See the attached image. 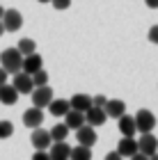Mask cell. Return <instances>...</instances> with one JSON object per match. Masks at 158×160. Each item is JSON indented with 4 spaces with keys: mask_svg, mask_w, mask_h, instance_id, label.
<instances>
[{
    "mask_svg": "<svg viewBox=\"0 0 158 160\" xmlns=\"http://www.w3.org/2000/svg\"><path fill=\"white\" fill-rule=\"evenodd\" d=\"M0 67L9 76L21 73V71H23V55L18 53V48H5L3 53H0Z\"/></svg>",
    "mask_w": 158,
    "mask_h": 160,
    "instance_id": "cell-1",
    "label": "cell"
},
{
    "mask_svg": "<svg viewBox=\"0 0 158 160\" xmlns=\"http://www.w3.org/2000/svg\"><path fill=\"white\" fill-rule=\"evenodd\" d=\"M133 119H135V128H138L140 135L151 133V130L156 128V117H154V112H149V110H140Z\"/></svg>",
    "mask_w": 158,
    "mask_h": 160,
    "instance_id": "cell-2",
    "label": "cell"
},
{
    "mask_svg": "<svg viewBox=\"0 0 158 160\" xmlns=\"http://www.w3.org/2000/svg\"><path fill=\"white\" fill-rule=\"evenodd\" d=\"M32 108H39V110H44V108L51 105V101H53V89L51 87H34L32 89Z\"/></svg>",
    "mask_w": 158,
    "mask_h": 160,
    "instance_id": "cell-3",
    "label": "cell"
},
{
    "mask_svg": "<svg viewBox=\"0 0 158 160\" xmlns=\"http://www.w3.org/2000/svg\"><path fill=\"white\" fill-rule=\"evenodd\" d=\"M3 25H5V32H18L21 25H23V14L18 9H5Z\"/></svg>",
    "mask_w": 158,
    "mask_h": 160,
    "instance_id": "cell-4",
    "label": "cell"
},
{
    "mask_svg": "<svg viewBox=\"0 0 158 160\" xmlns=\"http://www.w3.org/2000/svg\"><path fill=\"white\" fill-rule=\"evenodd\" d=\"M30 142H32V147L37 149V151H46V149H51V130H44V128H34L32 130V135H30Z\"/></svg>",
    "mask_w": 158,
    "mask_h": 160,
    "instance_id": "cell-5",
    "label": "cell"
},
{
    "mask_svg": "<svg viewBox=\"0 0 158 160\" xmlns=\"http://www.w3.org/2000/svg\"><path fill=\"white\" fill-rule=\"evenodd\" d=\"M138 151H140V153H145V156L158 153V140H156V135H154V133L140 135V140H138Z\"/></svg>",
    "mask_w": 158,
    "mask_h": 160,
    "instance_id": "cell-6",
    "label": "cell"
},
{
    "mask_svg": "<svg viewBox=\"0 0 158 160\" xmlns=\"http://www.w3.org/2000/svg\"><path fill=\"white\" fill-rule=\"evenodd\" d=\"M76 137H78V144H80V147H87V149H92L96 144V130L92 128V126H87V123H85V126H80L76 130Z\"/></svg>",
    "mask_w": 158,
    "mask_h": 160,
    "instance_id": "cell-7",
    "label": "cell"
},
{
    "mask_svg": "<svg viewBox=\"0 0 158 160\" xmlns=\"http://www.w3.org/2000/svg\"><path fill=\"white\" fill-rule=\"evenodd\" d=\"M12 87L16 89L18 94H32V89H34V85H32V76H28V73H14V82H12Z\"/></svg>",
    "mask_w": 158,
    "mask_h": 160,
    "instance_id": "cell-8",
    "label": "cell"
},
{
    "mask_svg": "<svg viewBox=\"0 0 158 160\" xmlns=\"http://www.w3.org/2000/svg\"><path fill=\"white\" fill-rule=\"evenodd\" d=\"M23 123L28 128H41V123H44V112L39 110V108H28L23 112Z\"/></svg>",
    "mask_w": 158,
    "mask_h": 160,
    "instance_id": "cell-9",
    "label": "cell"
},
{
    "mask_svg": "<svg viewBox=\"0 0 158 160\" xmlns=\"http://www.w3.org/2000/svg\"><path fill=\"white\" fill-rule=\"evenodd\" d=\"M41 69H44V57H41V55L32 53V55L23 57V73L34 76V73H37V71H41Z\"/></svg>",
    "mask_w": 158,
    "mask_h": 160,
    "instance_id": "cell-10",
    "label": "cell"
},
{
    "mask_svg": "<svg viewBox=\"0 0 158 160\" xmlns=\"http://www.w3.org/2000/svg\"><path fill=\"white\" fill-rule=\"evenodd\" d=\"M105 114H108V117H112V119L124 117V114H126V103H124L121 98H108V103H105Z\"/></svg>",
    "mask_w": 158,
    "mask_h": 160,
    "instance_id": "cell-11",
    "label": "cell"
},
{
    "mask_svg": "<svg viewBox=\"0 0 158 160\" xmlns=\"http://www.w3.org/2000/svg\"><path fill=\"white\" fill-rule=\"evenodd\" d=\"M117 153L121 158H131L138 153V140H133V137H121L119 144H117Z\"/></svg>",
    "mask_w": 158,
    "mask_h": 160,
    "instance_id": "cell-12",
    "label": "cell"
},
{
    "mask_svg": "<svg viewBox=\"0 0 158 160\" xmlns=\"http://www.w3.org/2000/svg\"><path fill=\"white\" fill-rule=\"evenodd\" d=\"M105 110H101V108H89L87 112H85V123L92 128H96V126H101V123H105Z\"/></svg>",
    "mask_w": 158,
    "mask_h": 160,
    "instance_id": "cell-13",
    "label": "cell"
},
{
    "mask_svg": "<svg viewBox=\"0 0 158 160\" xmlns=\"http://www.w3.org/2000/svg\"><path fill=\"white\" fill-rule=\"evenodd\" d=\"M69 105H71V110L85 114V112L92 108V96H87V94H76V96H71Z\"/></svg>",
    "mask_w": 158,
    "mask_h": 160,
    "instance_id": "cell-14",
    "label": "cell"
},
{
    "mask_svg": "<svg viewBox=\"0 0 158 160\" xmlns=\"http://www.w3.org/2000/svg\"><path fill=\"white\" fill-rule=\"evenodd\" d=\"M51 160H69L71 156V147L67 142H53L51 144Z\"/></svg>",
    "mask_w": 158,
    "mask_h": 160,
    "instance_id": "cell-15",
    "label": "cell"
},
{
    "mask_svg": "<svg viewBox=\"0 0 158 160\" xmlns=\"http://www.w3.org/2000/svg\"><path fill=\"white\" fill-rule=\"evenodd\" d=\"M64 126L69 130H78L80 126H85V114L83 112H76V110H69L64 114Z\"/></svg>",
    "mask_w": 158,
    "mask_h": 160,
    "instance_id": "cell-16",
    "label": "cell"
},
{
    "mask_svg": "<svg viewBox=\"0 0 158 160\" xmlns=\"http://www.w3.org/2000/svg\"><path fill=\"white\" fill-rule=\"evenodd\" d=\"M117 123H119L121 137H133L135 133H138V128H135V119L131 117V114H124V117H119Z\"/></svg>",
    "mask_w": 158,
    "mask_h": 160,
    "instance_id": "cell-17",
    "label": "cell"
},
{
    "mask_svg": "<svg viewBox=\"0 0 158 160\" xmlns=\"http://www.w3.org/2000/svg\"><path fill=\"white\" fill-rule=\"evenodd\" d=\"M18 96H21V94L14 89L9 82L0 87V103H3V105H14V103L18 101Z\"/></svg>",
    "mask_w": 158,
    "mask_h": 160,
    "instance_id": "cell-18",
    "label": "cell"
},
{
    "mask_svg": "<svg viewBox=\"0 0 158 160\" xmlns=\"http://www.w3.org/2000/svg\"><path fill=\"white\" fill-rule=\"evenodd\" d=\"M48 110H51V114H55V117H64V114L71 110V105H69L67 98H53L51 105H48Z\"/></svg>",
    "mask_w": 158,
    "mask_h": 160,
    "instance_id": "cell-19",
    "label": "cell"
},
{
    "mask_svg": "<svg viewBox=\"0 0 158 160\" xmlns=\"http://www.w3.org/2000/svg\"><path fill=\"white\" fill-rule=\"evenodd\" d=\"M67 137H69V128L64 123H55L51 128V140L53 142H67Z\"/></svg>",
    "mask_w": 158,
    "mask_h": 160,
    "instance_id": "cell-20",
    "label": "cell"
},
{
    "mask_svg": "<svg viewBox=\"0 0 158 160\" xmlns=\"http://www.w3.org/2000/svg\"><path fill=\"white\" fill-rule=\"evenodd\" d=\"M69 160H92V149H87V147H71V156H69Z\"/></svg>",
    "mask_w": 158,
    "mask_h": 160,
    "instance_id": "cell-21",
    "label": "cell"
},
{
    "mask_svg": "<svg viewBox=\"0 0 158 160\" xmlns=\"http://www.w3.org/2000/svg\"><path fill=\"white\" fill-rule=\"evenodd\" d=\"M16 48H18V53L23 55V57H28V55H32V53H37V43H34L32 39H21Z\"/></svg>",
    "mask_w": 158,
    "mask_h": 160,
    "instance_id": "cell-22",
    "label": "cell"
},
{
    "mask_svg": "<svg viewBox=\"0 0 158 160\" xmlns=\"http://www.w3.org/2000/svg\"><path fill=\"white\" fill-rule=\"evenodd\" d=\"M32 85H34V87H46V85H48V73H46L44 69L37 71V73L32 76Z\"/></svg>",
    "mask_w": 158,
    "mask_h": 160,
    "instance_id": "cell-23",
    "label": "cell"
},
{
    "mask_svg": "<svg viewBox=\"0 0 158 160\" xmlns=\"http://www.w3.org/2000/svg\"><path fill=\"white\" fill-rule=\"evenodd\" d=\"M14 133V123L12 121H0V140H7V137H12Z\"/></svg>",
    "mask_w": 158,
    "mask_h": 160,
    "instance_id": "cell-24",
    "label": "cell"
},
{
    "mask_svg": "<svg viewBox=\"0 0 158 160\" xmlns=\"http://www.w3.org/2000/svg\"><path fill=\"white\" fill-rule=\"evenodd\" d=\"M51 5L55 7L57 12H64V9H69V7H71V0H51Z\"/></svg>",
    "mask_w": 158,
    "mask_h": 160,
    "instance_id": "cell-25",
    "label": "cell"
},
{
    "mask_svg": "<svg viewBox=\"0 0 158 160\" xmlns=\"http://www.w3.org/2000/svg\"><path fill=\"white\" fill-rule=\"evenodd\" d=\"M105 103H108V98L103 96V94H99V96L92 98V108H101V110H105Z\"/></svg>",
    "mask_w": 158,
    "mask_h": 160,
    "instance_id": "cell-26",
    "label": "cell"
},
{
    "mask_svg": "<svg viewBox=\"0 0 158 160\" xmlns=\"http://www.w3.org/2000/svg\"><path fill=\"white\" fill-rule=\"evenodd\" d=\"M149 41L158 46V25H151V28H149Z\"/></svg>",
    "mask_w": 158,
    "mask_h": 160,
    "instance_id": "cell-27",
    "label": "cell"
},
{
    "mask_svg": "<svg viewBox=\"0 0 158 160\" xmlns=\"http://www.w3.org/2000/svg\"><path fill=\"white\" fill-rule=\"evenodd\" d=\"M32 160H51V156H48V151H37L32 156Z\"/></svg>",
    "mask_w": 158,
    "mask_h": 160,
    "instance_id": "cell-28",
    "label": "cell"
},
{
    "mask_svg": "<svg viewBox=\"0 0 158 160\" xmlns=\"http://www.w3.org/2000/svg\"><path fill=\"white\" fill-rule=\"evenodd\" d=\"M103 160H124V158H121L117 151H110V153H105V158H103Z\"/></svg>",
    "mask_w": 158,
    "mask_h": 160,
    "instance_id": "cell-29",
    "label": "cell"
},
{
    "mask_svg": "<svg viewBox=\"0 0 158 160\" xmlns=\"http://www.w3.org/2000/svg\"><path fill=\"white\" fill-rule=\"evenodd\" d=\"M7 78H9V73H7V71H5L3 67H0V87L7 85Z\"/></svg>",
    "mask_w": 158,
    "mask_h": 160,
    "instance_id": "cell-30",
    "label": "cell"
},
{
    "mask_svg": "<svg viewBox=\"0 0 158 160\" xmlns=\"http://www.w3.org/2000/svg\"><path fill=\"white\" fill-rule=\"evenodd\" d=\"M149 9H158V0H145Z\"/></svg>",
    "mask_w": 158,
    "mask_h": 160,
    "instance_id": "cell-31",
    "label": "cell"
},
{
    "mask_svg": "<svg viewBox=\"0 0 158 160\" xmlns=\"http://www.w3.org/2000/svg\"><path fill=\"white\" fill-rule=\"evenodd\" d=\"M131 160H149V156H145V153H140V151H138L135 156H131Z\"/></svg>",
    "mask_w": 158,
    "mask_h": 160,
    "instance_id": "cell-32",
    "label": "cell"
},
{
    "mask_svg": "<svg viewBox=\"0 0 158 160\" xmlns=\"http://www.w3.org/2000/svg\"><path fill=\"white\" fill-rule=\"evenodd\" d=\"M5 34V25H3V21H0V37Z\"/></svg>",
    "mask_w": 158,
    "mask_h": 160,
    "instance_id": "cell-33",
    "label": "cell"
},
{
    "mask_svg": "<svg viewBox=\"0 0 158 160\" xmlns=\"http://www.w3.org/2000/svg\"><path fill=\"white\" fill-rule=\"evenodd\" d=\"M3 16H5V7L0 5V21H3Z\"/></svg>",
    "mask_w": 158,
    "mask_h": 160,
    "instance_id": "cell-34",
    "label": "cell"
},
{
    "mask_svg": "<svg viewBox=\"0 0 158 160\" xmlns=\"http://www.w3.org/2000/svg\"><path fill=\"white\" fill-rule=\"evenodd\" d=\"M149 160H158V153H154V156H149Z\"/></svg>",
    "mask_w": 158,
    "mask_h": 160,
    "instance_id": "cell-35",
    "label": "cell"
},
{
    "mask_svg": "<svg viewBox=\"0 0 158 160\" xmlns=\"http://www.w3.org/2000/svg\"><path fill=\"white\" fill-rule=\"evenodd\" d=\"M39 2H51V0H39Z\"/></svg>",
    "mask_w": 158,
    "mask_h": 160,
    "instance_id": "cell-36",
    "label": "cell"
}]
</instances>
